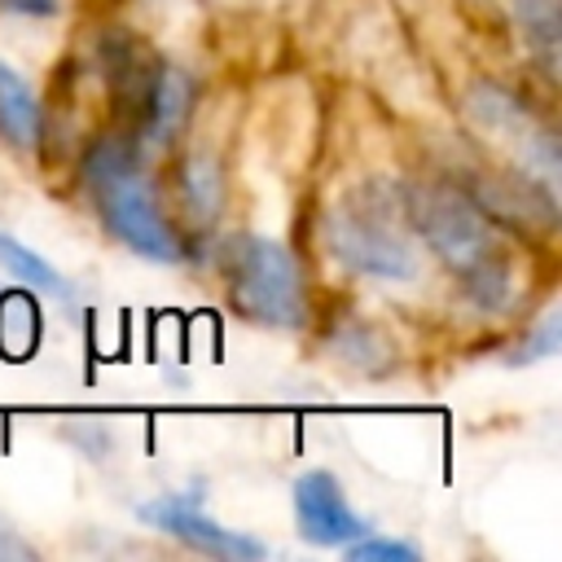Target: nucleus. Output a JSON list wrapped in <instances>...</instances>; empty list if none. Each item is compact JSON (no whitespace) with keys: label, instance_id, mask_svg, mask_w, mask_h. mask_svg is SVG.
<instances>
[{"label":"nucleus","instance_id":"1","mask_svg":"<svg viewBox=\"0 0 562 562\" xmlns=\"http://www.w3.org/2000/svg\"><path fill=\"white\" fill-rule=\"evenodd\" d=\"M400 211L413 220L422 241L443 259V268L461 281V290L474 307H483V312L505 307L514 272H509V255L479 202H470L452 184L422 180V184L404 189Z\"/></svg>","mask_w":562,"mask_h":562},{"label":"nucleus","instance_id":"2","mask_svg":"<svg viewBox=\"0 0 562 562\" xmlns=\"http://www.w3.org/2000/svg\"><path fill=\"white\" fill-rule=\"evenodd\" d=\"M83 180H88V193L97 202V215L101 224L140 259H154V263H176L184 259V241L176 233V224L167 220L145 167H140V154L132 140H119V136H105L88 149L83 158Z\"/></svg>","mask_w":562,"mask_h":562},{"label":"nucleus","instance_id":"3","mask_svg":"<svg viewBox=\"0 0 562 562\" xmlns=\"http://www.w3.org/2000/svg\"><path fill=\"white\" fill-rule=\"evenodd\" d=\"M224 281L233 307L268 329H299L307 321V285L299 259L277 237L241 233L224 250Z\"/></svg>","mask_w":562,"mask_h":562},{"label":"nucleus","instance_id":"4","mask_svg":"<svg viewBox=\"0 0 562 562\" xmlns=\"http://www.w3.org/2000/svg\"><path fill=\"white\" fill-rule=\"evenodd\" d=\"M404 206V202H400ZM378 184L351 193L347 202H338L325 215V246L329 255L373 281H408L417 277V255L408 246V237L400 233V220Z\"/></svg>","mask_w":562,"mask_h":562},{"label":"nucleus","instance_id":"5","mask_svg":"<svg viewBox=\"0 0 562 562\" xmlns=\"http://www.w3.org/2000/svg\"><path fill=\"white\" fill-rule=\"evenodd\" d=\"M136 514L154 531H162V536H171V540H180V544H189L198 553H211L220 562H259V558H268V544L259 536H246L237 527H224L220 518H211L184 492H162V496L145 501Z\"/></svg>","mask_w":562,"mask_h":562},{"label":"nucleus","instance_id":"6","mask_svg":"<svg viewBox=\"0 0 562 562\" xmlns=\"http://www.w3.org/2000/svg\"><path fill=\"white\" fill-rule=\"evenodd\" d=\"M290 501H294L299 536L316 549H342V544H351L356 536L369 531V522L351 509L342 483L329 470H303L290 487Z\"/></svg>","mask_w":562,"mask_h":562},{"label":"nucleus","instance_id":"7","mask_svg":"<svg viewBox=\"0 0 562 562\" xmlns=\"http://www.w3.org/2000/svg\"><path fill=\"white\" fill-rule=\"evenodd\" d=\"M0 136L13 149H35L44 136V105L35 88L0 57Z\"/></svg>","mask_w":562,"mask_h":562},{"label":"nucleus","instance_id":"8","mask_svg":"<svg viewBox=\"0 0 562 562\" xmlns=\"http://www.w3.org/2000/svg\"><path fill=\"white\" fill-rule=\"evenodd\" d=\"M0 263L22 281V285H31L35 294H48V299H75V285L44 259V255H35L31 246H22L18 237H9V233H0Z\"/></svg>","mask_w":562,"mask_h":562},{"label":"nucleus","instance_id":"9","mask_svg":"<svg viewBox=\"0 0 562 562\" xmlns=\"http://www.w3.org/2000/svg\"><path fill=\"white\" fill-rule=\"evenodd\" d=\"M180 202L193 220H215L224 202V180L211 154H189L180 162Z\"/></svg>","mask_w":562,"mask_h":562},{"label":"nucleus","instance_id":"10","mask_svg":"<svg viewBox=\"0 0 562 562\" xmlns=\"http://www.w3.org/2000/svg\"><path fill=\"white\" fill-rule=\"evenodd\" d=\"M329 351L338 360H347L351 369H360V373H382L391 364V342L364 321H342L338 334L329 338Z\"/></svg>","mask_w":562,"mask_h":562},{"label":"nucleus","instance_id":"11","mask_svg":"<svg viewBox=\"0 0 562 562\" xmlns=\"http://www.w3.org/2000/svg\"><path fill=\"white\" fill-rule=\"evenodd\" d=\"M342 553H347V562H417L422 558L417 544L391 540V536H373V531H364L351 544H342Z\"/></svg>","mask_w":562,"mask_h":562},{"label":"nucleus","instance_id":"12","mask_svg":"<svg viewBox=\"0 0 562 562\" xmlns=\"http://www.w3.org/2000/svg\"><path fill=\"white\" fill-rule=\"evenodd\" d=\"M553 351H558V312H544L540 325L522 338V347H518L514 360H544V356H553Z\"/></svg>","mask_w":562,"mask_h":562},{"label":"nucleus","instance_id":"13","mask_svg":"<svg viewBox=\"0 0 562 562\" xmlns=\"http://www.w3.org/2000/svg\"><path fill=\"white\" fill-rule=\"evenodd\" d=\"M61 9V0H0V13H18V18H53Z\"/></svg>","mask_w":562,"mask_h":562},{"label":"nucleus","instance_id":"14","mask_svg":"<svg viewBox=\"0 0 562 562\" xmlns=\"http://www.w3.org/2000/svg\"><path fill=\"white\" fill-rule=\"evenodd\" d=\"M4 558H22V562H26V558H35V549L18 536V527H9V522L0 518V562H4Z\"/></svg>","mask_w":562,"mask_h":562}]
</instances>
